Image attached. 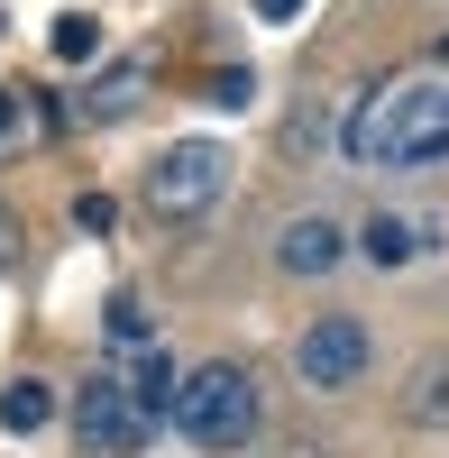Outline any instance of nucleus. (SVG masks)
Wrapping results in <instances>:
<instances>
[{"mask_svg":"<svg viewBox=\"0 0 449 458\" xmlns=\"http://www.w3.org/2000/svg\"><path fill=\"white\" fill-rule=\"evenodd\" d=\"M174 431L193 440V449H211V458H239L257 431H267V394H257V376L230 367V358L193 367L183 394H174Z\"/></svg>","mask_w":449,"mask_h":458,"instance_id":"obj_1","label":"nucleus"},{"mask_svg":"<svg viewBox=\"0 0 449 458\" xmlns=\"http://www.w3.org/2000/svg\"><path fill=\"white\" fill-rule=\"evenodd\" d=\"M230 174H239V157L220 138H183V147L157 157V174H147V211L157 220H211L230 202Z\"/></svg>","mask_w":449,"mask_h":458,"instance_id":"obj_2","label":"nucleus"},{"mask_svg":"<svg viewBox=\"0 0 449 458\" xmlns=\"http://www.w3.org/2000/svg\"><path fill=\"white\" fill-rule=\"evenodd\" d=\"M367 358H377V339H367L358 312H321L293 330V386H312V394H349L367 376Z\"/></svg>","mask_w":449,"mask_h":458,"instance_id":"obj_3","label":"nucleus"},{"mask_svg":"<svg viewBox=\"0 0 449 458\" xmlns=\"http://www.w3.org/2000/svg\"><path fill=\"white\" fill-rule=\"evenodd\" d=\"M64 403H73V440H83L92 458H129V449L147 440L138 403H129V386H120L110 367H92V376H83V386H73Z\"/></svg>","mask_w":449,"mask_h":458,"instance_id":"obj_4","label":"nucleus"},{"mask_svg":"<svg viewBox=\"0 0 449 458\" xmlns=\"http://www.w3.org/2000/svg\"><path fill=\"white\" fill-rule=\"evenodd\" d=\"M358 257V229L349 220H330V211H293L284 229H275V266H284V276H340V266Z\"/></svg>","mask_w":449,"mask_h":458,"instance_id":"obj_5","label":"nucleus"},{"mask_svg":"<svg viewBox=\"0 0 449 458\" xmlns=\"http://www.w3.org/2000/svg\"><path fill=\"white\" fill-rule=\"evenodd\" d=\"M449 229L440 220H413V211H367L358 220V257L367 266H413V257H440Z\"/></svg>","mask_w":449,"mask_h":458,"instance_id":"obj_6","label":"nucleus"},{"mask_svg":"<svg viewBox=\"0 0 449 458\" xmlns=\"http://www.w3.org/2000/svg\"><path fill=\"white\" fill-rule=\"evenodd\" d=\"M120 386H129V403H138V422H174V394H183V367H174L165 349H138V358L120 367Z\"/></svg>","mask_w":449,"mask_h":458,"instance_id":"obj_7","label":"nucleus"},{"mask_svg":"<svg viewBox=\"0 0 449 458\" xmlns=\"http://www.w3.org/2000/svg\"><path fill=\"white\" fill-rule=\"evenodd\" d=\"M147 101V55H120L101 73V83L83 92V129H101V120H129V110Z\"/></svg>","mask_w":449,"mask_h":458,"instance_id":"obj_8","label":"nucleus"},{"mask_svg":"<svg viewBox=\"0 0 449 458\" xmlns=\"http://www.w3.org/2000/svg\"><path fill=\"white\" fill-rule=\"evenodd\" d=\"M403 422L413 431H449V358H422L403 376Z\"/></svg>","mask_w":449,"mask_h":458,"instance_id":"obj_9","label":"nucleus"},{"mask_svg":"<svg viewBox=\"0 0 449 458\" xmlns=\"http://www.w3.org/2000/svg\"><path fill=\"white\" fill-rule=\"evenodd\" d=\"M55 422V386L47 376H19L10 394H0V431H47Z\"/></svg>","mask_w":449,"mask_h":458,"instance_id":"obj_10","label":"nucleus"},{"mask_svg":"<svg viewBox=\"0 0 449 458\" xmlns=\"http://www.w3.org/2000/svg\"><path fill=\"white\" fill-rule=\"evenodd\" d=\"M101 339H110V358H138V349H157V321H147L138 302L120 293V302H110V312H101Z\"/></svg>","mask_w":449,"mask_h":458,"instance_id":"obj_11","label":"nucleus"},{"mask_svg":"<svg viewBox=\"0 0 449 458\" xmlns=\"http://www.w3.org/2000/svg\"><path fill=\"white\" fill-rule=\"evenodd\" d=\"M101 47V19H55V64H83Z\"/></svg>","mask_w":449,"mask_h":458,"instance_id":"obj_12","label":"nucleus"},{"mask_svg":"<svg viewBox=\"0 0 449 458\" xmlns=\"http://www.w3.org/2000/svg\"><path fill=\"white\" fill-rule=\"evenodd\" d=\"M211 92H220V110H248V92H257V73H248V64H220V83H211Z\"/></svg>","mask_w":449,"mask_h":458,"instance_id":"obj_13","label":"nucleus"},{"mask_svg":"<svg viewBox=\"0 0 449 458\" xmlns=\"http://www.w3.org/2000/svg\"><path fill=\"white\" fill-rule=\"evenodd\" d=\"M19 129H28V110H19V92H0V147H19Z\"/></svg>","mask_w":449,"mask_h":458,"instance_id":"obj_14","label":"nucleus"},{"mask_svg":"<svg viewBox=\"0 0 449 458\" xmlns=\"http://www.w3.org/2000/svg\"><path fill=\"white\" fill-rule=\"evenodd\" d=\"M257 19H275V28H284V19H303V0H257Z\"/></svg>","mask_w":449,"mask_h":458,"instance_id":"obj_15","label":"nucleus"},{"mask_svg":"<svg viewBox=\"0 0 449 458\" xmlns=\"http://www.w3.org/2000/svg\"><path fill=\"white\" fill-rule=\"evenodd\" d=\"M275 458H330V449H321V440H284Z\"/></svg>","mask_w":449,"mask_h":458,"instance_id":"obj_16","label":"nucleus"},{"mask_svg":"<svg viewBox=\"0 0 449 458\" xmlns=\"http://www.w3.org/2000/svg\"><path fill=\"white\" fill-rule=\"evenodd\" d=\"M0 257H19V220L10 211H0Z\"/></svg>","mask_w":449,"mask_h":458,"instance_id":"obj_17","label":"nucleus"}]
</instances>
